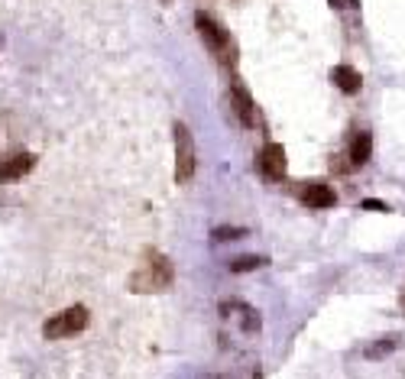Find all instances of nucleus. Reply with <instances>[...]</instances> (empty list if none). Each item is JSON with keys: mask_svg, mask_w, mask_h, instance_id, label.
Wrapping results in <instances>:
<instances>
[{"mask_svg": "<svg viewBox=\"0 0 405 379\" xmlns=\"http://www.w3.org/2000/svg\"><path fill=\"white\" fill-rule=\"evenodd\" d=\"M172 275H175V269H172L169 256H162L159 250H146L137 266V273L130 275V292H139V295L166 292L172 285Z\"/></svg>", "mask_w": 405, "mask_h": 379, "instance_id": "f257e3e1", "label": "nucleus"}, {"mask_svg": "<svg viewBox=\"0 0 405 379\" xmlns=\"http://www.w3.org/2000/svg\"><path fill=\"white\" fill-rule=\"evenodd\" d=\"M195 26H198V32H201L204 46H208V49H211L221 62H224V65H234L237 62V46H234V39H230V32L214 20L211 13H204V10L195 13Z\"/></svg>", "mask_w": 405, "mask_h": 379, "instance_id": "f03ea898", "label": "nucleus"}, {"mask_svg": "<svg viewBox=\"0 0 405 379\" xmlns=\"http://www.w3.org/2000/svg\"><path fill=\"white\" fill-rule=\"evenodd\" d=\"M172 139H175V182L188 185L195 179V166H198V159H195V137L181 120H175Z\"/></svg>", "mask_w": 405, "mask_h": 379, "instance_id": "7ed1b4c3", "label": "nucleus"}, {"mask_svg": "<svg viewBox=\"0 0 405 379\" xmlns=\"http://www.w3.org/2000/svg\"><path fill=\"white\" fill-rule=\"evenodd\" d=\"M88 327V308L81 305H72L65 308V311H59L55 318H49L43 324V337L46 340H62V337H75L81 334Z\"/></svg>", "mask_w": 405, "mask_h": 379, "instance_id": "20e7f679", "label": "nucleus"}, {"mask_svg": "<svg viewBox=\"0 0 405 379\" xmlns=\"http://www.w3.org/2000/svg\"><path fill=\"white\" fill-rule=\"evenodd\" d=\"M259 168H263V175H266L269 182L286 179V168H288L286 149L279 146V143H266L263 153H259Z\"/></svg>", "mask_w": 405, "mask_h": 379, "instance_id": "39448f33", "label": "nucleus"}, {"mask_svg": "<svg viewBox=\"0 0 405 379\" xmlns=\"http://www.w3.org/2000/svg\"><path fill=\"white\" fill-rule=\"evenodd\" d=\"M36 166V159L30 156V153H13V156H7L3 162H0V182H17L23 179L30 168Z\"/></svg>", "mask_w": 405, "mask_h": 379, "instance_id": "423d86ee", "label": "nucleus"}, {"mask_svg": "<svg viewBox=\"0 0 405 379\" xmlns=\"http://www.w3.org/2000/svg\"><path fill=\"white\" fill-rule=\"evenodd\" d=\"M230 101H234V107H237L240 124L256 126V104H253V97H250V91H246L244 84H234V88H230Z\"/></svg>", "mask_w": 405, "mask_h": 379, "instance_id": "0eeeda50", "label": "nucleus"}, {"mask_svg": "<svg viewBox=\"0 0 405 379\" xmlns=\"http://www.w3.org/2000/svg\"><path fill=\"white\" fill-rule=\"evenodd\" d=\"M302 201H305L308 208H334V204H337V195H334V188H328V185H305V188H302Z\"/></svg>", "mask_w": 405, "mask_h": 379, "instance_id": "6e6552de", "label": "nucleus"}, {"mask_svg": "<svg viewBox=\"0 0 405 379\" xmlns=\"http://www.w3.org/2000/svg\"><path fill=\"white\" fill-rule=\"evenodd\" d=\"M330 78H334V84L341 88L344 95H357L363 88V78H360V72H353L350 65H337L334 72H330Z\"/></svg>", "mask_w": 405, "mask_h": 379, "instance_id": "1a4fd4ad", "label": "nucleus"}, {"mask_svg": "<svg viewBox=\"0 0 405 379\" xmlns=\"http://www.w3.org/2000/svg\"><path fill=\"white\" fill-rule=\"evenodd\" d=\"M370 153H373V137L370 133H357L350 143V162L353 166H363L370 159Z\"/></svg>", "mask_w": 405, "mask_h": 379, "instance_id": "9d476101", "label": "nucleus"}, {"mask_svg": "<svg viewBox=\"0 0 405 379\" xmlns=\"http://www.w3.org/2000/svg\"><path fill=\"white\" fill-rule=\"evenodd\" d=\"M395 347H399V340H395V337H386V340H376V344H370V347H366V357H370V360L389 357Z\"/></svg>", "mask_w": 405, "mask_h": 379, "instance_id": "9b49d317", "label": "nucleus"}, {"mask_svg": "<svg viewBox=\"0 0 405 379\" xmlns=\"http://www.w3.org/2000/svg\"><path fill=\"white\" fill-rule=\"evenodd\" d=\"M263 263H266L263 256H237V260H230V273H250V269H259Z\"/></svg>", "mask_w": 405, "mask_h": 379, "instance_id": "f8f14e48", "label": "nucleus"}, {"mask_svg": "<svg viewBox=\"0 0 405 379\" xmlns=\"http://www.w3.org/2000/svg\"><path fill=\"white\" fill-rule=\"evenodd\" d=\"M237 311H240V321H244V331H259V315H256L250 305H240L237 302Z\"/></svg>", "mask_w": 405, "mask_h": 379, "instance_id": "ddd939ff", "label": "nucleus"}, {"mask_svg": "<svg viewBox=\"0 0 405 379\" xmlns=\"http://www.w3.org/2000/svg\"><path fill=\"white\" fill-rule=\"evenodd\" d=\"M211 237L214 240H240V237H246V231L244 227H217Z\"/></svg>", "mask_w": 405, "mask_h": 379, "instance_id": "4468645a", "label": "nucleus"}, {"mask_svg": "<svg viewBox=\"0 0 405 379\" xmlns=\"http://www.w3.org/2000/svg\"><path fill=\"white\" fill-rule=\"evenodd\" d=\"M363 208H366V211H389L383 201H363Z\"/></svg>", "mask_w": 405, "mask_h": 379, "instance_id": "2eb2a0df", "label": "nucleus"}, {"mask_svg": "<svg viewBox=\"0 0 405 379\" xmlns=\"http://www.w3.org/2000/svg\"><path fill=\"white\" fill-rule=\"evenodd\" d=\"M204 379H217V376H204Z\"/></svg>", "mask_w": 405, "mask_h": 379, "instance_id": "dca6fc26", "label": "nucleus"}, {"mask_svg": "<svg viewBox=\"0 0 405 379\" xmlns=\"http://www.w3.org/2000/svg\"><path fill=\"white\" fill-rule=\"evenodd\" d=\"M402 302H405V292H402Z\"/></svg>", "mask_w": 405, "mask_h": 379, "instance_id": "f3484780", "label": "nucleus"}, {"mask_svg": "<svg viewBox=\"0 0 405 379\" xmlns=\"http://www.w3.org/2000/svg\"><path fill=\"white\" fill-rule=\"evenodd\" d=\"M350 3H357V0H350Z\"/></svg>", "mask_w": 405, "mask_h": 379, "instance_id": "a211bd4d", "label": "nucleus"}]
</instances>
